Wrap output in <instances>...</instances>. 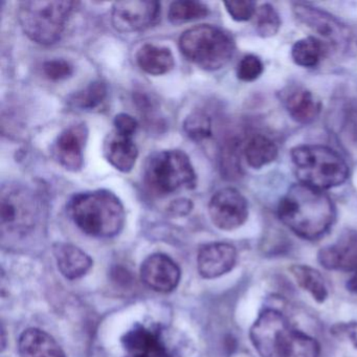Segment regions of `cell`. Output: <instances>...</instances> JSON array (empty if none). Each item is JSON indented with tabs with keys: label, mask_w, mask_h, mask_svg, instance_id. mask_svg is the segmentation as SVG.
<instances>
[{
	"label": "cell",
	"mask_w": 357,
	"mask_h": 357,
	"mask_svg": "<svg viewBox=\"0 0 357 357\" xmlns=\"http://www.w3.org/2000/svg\"><path fill=\"white\" fill-rule=\"evenodd\" d=\"M263 70L264 66L261 59L255 55H248L238 64L237 76L244 82H252L262 75Z\"/></svg>",
	"instance_id": "29"
},
{
	"label": "cell",
	"mask_w": 357,
	"mask_h": 357,
	"mask_svg": "<svg viewBox=\"0 0 357 357\" xmlns=\"http://www.w3.org/2000/svg\"><path fill=\"white\" fill-rule=\"evenodd\" d=\"M250 342L261 357H319L321 347L277 309H265L252 324Z\"/></svg>",
	"instance_id": "2"
},
{
	"label": "cell",
	"mask_w": 357,
	"mask_h": 357,
	"mask_svg": "<svg viewBox=\"0 0 357 357\" xmlns=\"http://www.w3.org/2000/svg\"><path fill=\"white\" fill-rule=\"evenodd\" d=\"M286 109L292 120L300 124H310L321 112V102L307 89H296L285 99Z\"/></svg>",
	"instance_id": "20"
},
{
	"label": "cell",
	"mask_w": 357,
	"mask_h": 357,
	"mask_svg": "<svg viewBox=\"0 0 357 357\" xmlns=\"http://www.w3.org/2000/svg\"><path fill=\"white\" fill-rule=\"evenodd\" d=\"M292 10L298 22L317 34L326 47L342 54H350L357 49L354 32L337 18L304 3H294Z\"/></svg>",
	"instance_id": "8"
},
{
	"label": "cell",
	"mask_w": 357,
	"mask_h": 357,
	"mask_svg": "<svg viewBox=\"0 0 357 357\" xmlns=\"http://www.w3.org/2000/svg\"><path fill=\"white\" fill-rule=\"evenodd\" d=\"M43 74L51 81H61L70 78L74 73L72 64L63 59H54L45 62Z\"/></svg>",
	"instance_id": "31"
},
{
	"label": "cell",
	"mask_w": 357,
	"mask_h": 357,
	"mask_svg": "<svg viewBox=\"0 0 357 357\" xmlns=\"http://www.w3.org/2000/svg\"><path fill=\"white\" fill-rule=\"evenodd\" d=\"M18 351L22 357H66L53 336L37 328L22 332L18 340Z\"/></svg>",
	"instance_id": "18"
},
{
	"label": "cell",
	"mask_w": 357,
	"mask_h": 357,
	"mask_svg": "<svg viewBox=\"0 0 357 357\" xmlns=\"http://www.w3.org/2000/svg\"><path fill=\"white\" fill-rule=\"evenodd\" d=\"M183 130L192 141L202 142L212 135V122L208 114L193 112L183 122Z\"/></svg>",
	"instance_id": "28"
},
{
	"label": "cell",
	"mask_w": 357,
	"mask_h": 357,
	"mask_svg": "<svg viewBox=\"0 0 357 357\" xmlns=\"http://www.w3.org/2000/svg\"><path fill=\"white\" fill-rule=\"evenodd\" d=\"M211 220L222 231H233L244 225L248 217V204L234 188H225L215 193L208 204Z\"/></svg>",
	"instance_id": "11"
},
{
	"label": "cell",
	"mask_w": 357,
	"mask_h": 357,
	"mask_svg": "<svg viewBox=\"0 0 357 357\" xmlns=\"http://www.w3.org/2000/svg\"><path fill=\"white\" fill-rule=\"evenodd\" d=\"M137 62L144 72L152 76L167 74L175 66L174 57L170 50L153 45H146L139 50Z\"/></svg>",
	"instance_id": "21"
},
{
	"label": "cell",
	"mask_w": 357,
	"mask_h": 357,
	"mask_svg": "<svg viewBox=\"0 0 357 357\" xmlns=\"http://www.w3.org/2000/svg\"><path fill=\"white\" fill-rule=\"evenodd\" d=\"M225 9L236 22H248L256 13V3L254 1H225Z\"/></svg>",
	"instance_id": "32"
},
{
	"label": "cell",
	"mask_w": 357,
	"mask_h": 357,
	"mask_svg": "<svg viewBox=\"0 0 357 357\" xmlns=\"http://www.w3.org/2000/svg\"><path fill=\"white\" fill-rule=\"evenodd\" d=\"M103 152L107 162L116 170L124 173L132 170L139 156V150L132 137L121 135L116 130L106 137Z\"/></svg>",
	"instance_id": "17"
},
{
	"label": "cell",
	"mask_w": 357,
	"mask_h": 357,
	"mask_svg": "<svg viewBox=\"0 0 357 357\" xmlns=\"http://www.w3.org/2000/svg\"><path fill=\"white\" fill-rule=\"evenodd\" d=\"M255 29L259 36L269 38L275 36L281 28V18L273 6L265 3L260 6L255 13Z\"/></svg>",
	"instance_id": "27"
},
{
	"label": "cell",
	"mask_w": 357,
	"mask_h": 357,
	"mask_svg": "<svg viewBox=\"0 0 357 357\" xmlns=\"http://www.w3.org/2000/svg\"><path fill=\"white\" fill-rule=\"evenodd\" d=\"M160 16V3L158 1H119L112 7V22L119 32L135 33L155 26Z\"/></svg>",
	"instance_id": "10"
},
{
	"label": "cell",
	"mask_w": 357,
	"mask_h": 357,
	"mask_svg": "<svg viewBox=\"0 0 357 357\" xmlns=\"http://www.w3.org/2000/svg\"><path fill=\"white\" fill-rule=\"evenodd\" d=\"M125 357H173L158 328L135 325L122 337Z\"/></svg>",
	"instance_id": "13"
},
{
	"label": "cell",
	"mask_w": 357,
	"mask_h": 357,
	"mask_svg": "<svg viewBox=\"0 0 357 357\" xmlns=\"http://www.w3.org/2000/svg\"><path fill=\"white\" fill-rule=\"evenodd\" d=\"M244 156L252 168L260 169L277 158L278 147L268 137L255 135L246 144Z\"/></svg>",
	"instance_id": "24"
},
{
	"label": "cell",
	"mask_w": 357,
	"mask_h": 357,
	"mask_svg": "<svg viewBox=\"0 0 357 357\" xmlns=\"http://www.w3.org/2000/svg\"><path fill=\"white\" fill-rule=\"evenodd\" d=\"M107 96V87L101 81L91 83L86 89L72 96L70 104L81 110H93L101 105Z\"/></svg>",
	"instance_id": "26"
},
{
	"label": "cell",
	"mask_w": 357,
	"mask_h": 357,
	"mask_svg": "<svg viewBox=\"0 0 357 357\" xmlns=\"http://www.w3.org/2000/svg\"><path fill=\"white\" fill-rule=\"evenodd\" d=\"M38 214L39 199L34 192L22 185L3 188L0 202L3 229L26 233L34 227Z\"/></svg>",
	"instance_id": "9"
},
{
	"label": "cell",
	"mask_w": 357,
	"mask_h": 357,
	"mask_svg": "<svg viewBox=\"0 0 357 357\" xmlns=\"http://www.w3.org/2000/svg\"><path fill=\"white\" fill-rule=\"evenodd\" d=\"M221 169L225 175L235 177L239 175L240 158L238 155V147L236 142H229L221 150Z\"/></svg>",
	"instance_id": "30"
},
{
	"label": "cell",
	"mask_w": 357,
	"mask_h": 357,
	"mask_svg": "<svg viewBox=\"0 0 357 357\" xmlns=\"http://www.w3.org/2000/svg\"><path fill=\"white\" fill-rule=\"evenodd\" d=\"M289 271L300 287L308 291L317 303L327 300V286L319 271L303 264L292 265Z\"/></svg>",
	"instance_id": "22"
},
{
	"label": "cell",
	"mask_w": 357,
	"mask_h": 357,
	"mask_svg": "<svg viewBox=\"0 0 357 357\" xmlns=\"http://www.w3.org/2000/svg\"><path fill=\"white\" fill-rule=\"evenodd\" d=\"M327 53V47L317 37H307L294 43L291 57L296 66L312 68L319 66Z\"/></svg>",
	"instance_id": "23"
},
{
	"label": "cell",
	"mask_w": 357,
	"mask_h": 357,
	"mask_svg": "<svg viewBox=\"0 0 357 357\" xmlns=\"http://www.w3.org/2000/svg\"><path fill=\"white\" fill-rule=\"evenodd\" d=\"M347 289L353 294H357V271L352 278H350L346 285Z\"/></svg>",
	"instance_id": "36"
},
{
	"label": "cell",
	"mask_w": 357,
	"mask_h": 357,
	"mask_svg": "<svg viewBox=\"0 0 357 357\" xmlns=\"http://www.w3.org/2000/svg\"><path fill=\"white\" fill-rule=\"evenodd\" d=\"M183 55L202 70H218L227 66L235 53L233 37L214 26L202 24L185 31L179 38Z\"/></svg>",
	"instance_id": "6"
},
{
	"label": "cell",
	"mask_w": 357,
	"mask_h": 357,
	"mask_svg": "<svg viewBox=\"0 0 357 357\" xmlns=\"http://www.w3.org/2000/svg\"><path fill=\"white\" fill-rule=\"evenodd\" d=\"M237 262L235 246L213 242L202 246L197 257L198 271L204 279H215L229 273Z\"/></svg>",
	"instance_id": "16"
},
{
	"label": "cell",
	"mask_w": 357,
	"mask_h": 357,
	"mask_svg": "<svg viewBox=\"0 0 357 357\" xmlns=\"http://www.w3.org/2000/svg\"><path fill=\"white\" fill-rule=\"evenodd\" d=\"M141 278L144 283L158 292L173 291L181 280L178 265L164 254L148 257L141 266Z\"/></svg>",
	"instance_id": "14"
},
{
	"label": "cell",
	"mask_w": 357,
	"mask_h": 357,
	"mask_svg": "<svg viewBox=\"0 0 357 357\" xmlns=\"http://www.w3.org/2000/svg\"><path fill=\"white\" fill-rule=\"evenodd\" d=\"M192 208H193V204L191 200L185 199V198L174 200L169 206V211L176 216H185L188 213L191 212Z\"/></svg>",
	"instance_id": "35"
},
{
	"label": "cell",
	"mask_w": 357,
	"mask_h": 357,
	"mask_svg": "<svg viewBox=\"0 0 357 357\" xmlns=\"http://www.w3.org/2000/svg\"><path fill=\"white\" fill-rule=\"evenodd\" d=\"M68 208L77 227L93 237H114L121 233L126 220L122 202L107 190L77 194Z\"/></svg>",
	"instance_id": "3"
},
{
	"label": "cell",
	"mask_w": 357,
	"mask_h": 357,
	"mask_svg": "<svg viewBox=\"0 0 357 357\" xmlns=\"http://www.w3.org/2000/svg\"><path fill=\"white\" fill-rule=\"evenodd\" d=\"M144 183L156 195H168L178 190H192L197 175L189 156L181 150L155 152L147 158Z\"/></svg>",
	"instance_id": "7"
},
{
	"label": "cell",
	"mask_w": 357,
	"mask_h": 357,
	"mask_svg": "<svg viewBox=\"0 0 357 357\" xmlns=\"http://www.w3.org/2000/svg\"><path fill=\"white\" fill-rule=\"evenodd\" d=\"M317 260L329 271H357V231H347L319 250Z\"/></svg>",
	"instance_id": "15"
},
{
	"label": "cell",
	"mask_w": 357,
	"mask_h": 357,
	"mask_svg": "<svg viewBox=\"0 0 357 357\" xmlns=\"http://www.w3.org/2000/svg\"><path fill=\"white\" fill-rule=\"evenodd\" d=\"M331 333L337 336H346L357 349V321L340 323L331 328Z\"/></svg>",
	"instance_id": "34"
},
{
	"label": "cell",
	"mask_w": 357,
	"mask_h": 357,
	"mask_svg": "<svg viewBox=\"0 0 357 357\" xmlns=\"http://www.w3.org/2000/svg\"><path fill=\"white\" fill-rule=\"evenodd\" d=\"M54 255L60 273L68 280L83 277L93 266L91 257L73 244H55Z\"/></svg>",
	"instance_id": "19"
},
{
	"label": "cell",
	"mask_w": 357,
	"mask_h": 357,
	"mask_svg": "<svg viewBox=\"0 0 357 357\" xmlns=\"http://www.w3.org/2000/svg\"><path fill=\"white\" fill-rule=\"evenodd\" d=\"M114 130L121 135L132 137L139 128V123L133 116L127 114H120L114 118Z\"/></svg>",
	"instance_id": "33"
},
{
	"label": "cell",
	"mask_w": 357,
	"mask_h": 357,
	"mask_svg": "<svg viewBox=\"0 0 357 357\" xmlns=\"http://www.w3.org/2000/svg\"><path fill=\"white\" fill-rule=\"evenodd\" d=\"M78 5L59 0L22 1L18 11L22 30L34 43L54 45L61 38L68 18Z\"/></svg>",
	"instance_id": "5"
},
{
	"label": "cell",
	"mask_w": 357,
	"mask_h": 357,
	"mask_svg": "<svg viewBox=\"0 0 357 357\" xmlns=\"http://www.w3.org/2000/svg\"><path fill=\"white\" fill-rule=\"evenodd\" d=\"M89 129L84 123L73 125L60 133L52 148L56 162L66 170L78 172L84 165V149Z\"/></svg>",
	"instance_id": "12"
},
{
	"label": "cell",
	"mask_w": 357,
	"mask_h": 357,
	"mask_svg": "<svg viewBox=\"0 0 357 357\" xmlns=\"http://www.w3.org/2000/svg\"><path fill=\"white\" fill-rule=\"evenodd\" d=\"M208 15V6L195 0H179L171 3L169 20L172 24H179L202 20Z\"/></svg>",
	"instance_id": "25"
},
{
	"label": "cell",
	"mask_w": 357,
	"mask_h": 357,
	"mask_svg": "<svg viewBox=\"0 0 357 357\" xmlns=\"http://www.w3.org/2000/svg\"><path fill=\"white\" fill-rule=\"evenodd\" d=\"M290 155L296 177L309 187L323 191L338 187L348 179V165L327 146H298Z\"/></svg>",
	"instance_id": "4"
},
{
	"label": "cell",
	"mask_w": 357,
	"mask_h": 357,
	"mask_svg": "<svg viewBox=\"0 0 357 357\" xmlns=\"http://www.w3.org/2000/svg\"><path fill=\"white\" fill-rule=\"evenodd\" d=\"M278 216L298 237L317 240L331 229L336 211L323 191L300 183L291 185L282 198Z\"/></svg>",
	"instance_id": "1"
}]
</instances>
